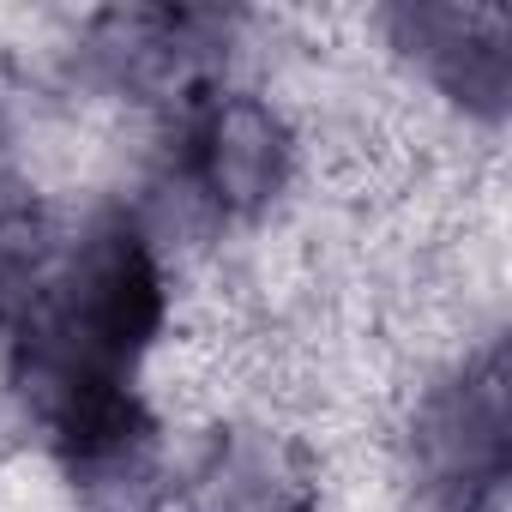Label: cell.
I'll list each match as a JSON object with an SVG mask.
<instances>
[{
	"instance_id": "6",
	"label": "cell",
	"mask_w": 512,
	"mask_h": 512,
	"mask_svg": "<svg viewBox=\"0 0 512 512\" xmlns=\"http://www.w3.org/2000/svg\"><path fill=\"white\" fill-rule=\"evenodd\" d=\"M320 452L272 416H223L175 458L169 512H320Z\"/></svg>"
},
{
	"instance_id": "1",
	"label": "cell",
	"mask_w": 512,
	"mask_h": 512,
	"mask_svg": "<svg viewBox=\"0 0 512 512\" xmlns=\"http://www.w3.org/2000/svg\"><path fill=\"white\" fill-rule=\"evenodd\" d=\"M169 320L175 278L151 217L121 199L97 205L61 235L37 302L0 338L7 386L25 398V416L67 392L139 386V368L169 338Z\"/></svg>"
},
{
	"instance_id": "3",
	"label": "cell",
	"mask_w": 512,
	"mask_h": 512,
	"mask_svg": "<svg viewBox=\"0 0 512 512\" xmlns=\"http://www.w3.org/2000/svg\"><path fill=\"white\" fill-rule=\"evenodd\" d=\"M169 169L181 199L211 223H260L272 217L302 169V139L284 103L266 91L217 79L175 109Z\"/></svg>"
},
{
	"instance_id": "5",
	"label": "cell",
	"mask_w": 512,
	"mask_h": 512,
	"mask_svg": "<svg viewBox=\"0 0 512 512\" xmlns=\"http://www.w3.org/2000/svg\"><path fill=\"white\" fill-rule=\"evenodd\" d=\"M229 43H235V19L229 13H205V7H115V13H97L85 25L79 67L109 97L181 109L193 91L223 79Z\"/></svg>"
},
{
	"instance_id": "7",
	"label": "cell",
	"mask_w": 512,
	"mask_h": 512,
	"mask_svg": "<svg viewBox=\"0 0 512 512\" xmlns=\"http://www.w3.org/2000/svg\"><path fill=\"white\" fill-rule=\"evenodd\" d=\"M386 49L464 121L500 127L512 109V13L458 0H404L380 13Z\"/></svg>"
},
{
	"instance_id": "2",
	"label": "cell",
	"mask_w": 512,
	"mask_h": 512,
	"mask_svg": "<svg viewBox=\"0 0 512 512\" xmlns=\"http://www.w3.org/2000/svg\"><path fill=\"white\" fill-rule=\"evenodd\" d=\"M398 464L410 512H500L512 476V374L500 344L458 356L416 392Z\"/></svg>"
},
{
	"instance_id": "4",
	"label": "cell",
	"mask_w": 512,
	"mask_h": 512,
	"mask_svg": "<svg viewBox=\"0 0 512 512\" xmlns=\"http://www.w3.org/2000/svg\"><path fill=\"white\" fill-rule=\"evenodd\" d=\"M31 422L79 512H169L175 452L145 386L67 392Z\"/></svg>"
}]
</instances>
